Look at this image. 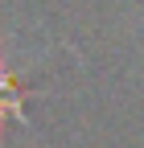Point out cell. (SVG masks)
Returning <instances> with one entry per match:
<instances>
[{"label":"cell","mask_w":144,"mask_h":148,"mask_svg":"<svg viewBox=\"0 0 144 148\" xmlns=\"http://www.w3.org/2000/svg\"><path fill=\"white\" fill-rule=\"evenodd\" d=\"M21 103H25V86L16 82L8 53L0 49V127H4V119H21Z\"/></svg>","instance_id":"6da1fadb"}]
</instances>
